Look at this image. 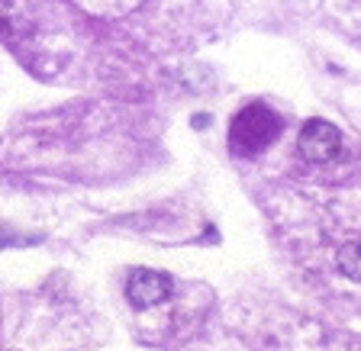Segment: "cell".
<instances>
[{
  "label": "cell",
  "mask_w": 361,
  "mask_h": 351,
  "mask_svg": "<svg viewBox=\"0 0 361 351\" xmlns=\"http://www.w3.org/2000/svg\"><path fill=\"white\" fill-rule=\"evenodd\" d=\"M281 135V116L264 104H248L229 126V149L252 158Z\"/></svg>",
  "instance_id": "1"
},
{
  "label": "cell",
  "mask_w": 361,
  "mask_h": 351,
  "mask_svg": "<svg viewBox=\"0 0 361 351\" xmlns=\"http://www.w3.org/2000/svg\"><path fill=\"white\" fill-rule=\"evenodd\" d=\"M336 264L348 281H361V242H345L336 254Z\"/></svg>",
  "instance_id": "4"
},
{
  "label": "cell",
  "mask_w": 361,
  "mask_h": 351,
  "mask_svg": "<svg viewBox=\"0 0 361 351\" xmlns=\"http://www.w3.org/2000/svg\"><path fill=\"white\" fill-rule=\"evenodd\" d=\"M297 149H300V155L307 161L323 165V161H332L338 155L342 135H338V129L329 120H307L300 129V139H297Z\"/></svg>",
  "instance_id": "3"
},
{
  "label": "cell",
  "mask_w": 361,
  "mask_h": 351,
  "mask_svg": "<svg viewBox=\"0 0 361 351\" xmlns=\"http://www.w3.org/2000/svg\"><path fill=\"white\" fill-rule=\"evenodd\" d=\"M174 290V281L165 271H152V268H135L129 274L126 284V297L135 309H152L158 303H165Z\"/></svg>",
  "instance_id": "2"
}]
</instances>
